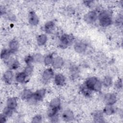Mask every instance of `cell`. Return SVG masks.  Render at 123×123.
Returning <instances> with one entry per match:
<instances>
[{"mask_svg": "<svg viewBox=\"0 0 123 123\" xmlns=\"http://www.w3.org/2000/svg\"><path fill=\"white\" fill-rule=\"evenodd\" d=\"M33 59H34V62H40L42 59V56L41 54H37L35 56H33Z\"/></svg>", "mask_w": 123, "mask_h": 123, "instance_id": "33", "label": "cell"}, {"mask_svg": "<svg viewBox=\"0 0 123 123\" xmlns=\"http://www.w3.org/2000/svg\"><path fill=\"white\" fill-rule=\"evenodd\" d=\"M85 85L91 91L99 92L102 87L101 82L95 77H91L88 78L85 84Z\"/></svg>", "mask_w": 123, "mask_h": 123, "instance_id": "1", "label": "cell"}, {"mask_svg": "<svg viewBox=\"0 0 123 123\" xmlns=\"http://www.w3.org/2000/svg\"><path fill=\"white\" fill-rule=\"evenodd\" d=\"M54 26L55 24L52 21H49L46 23L44 26V29L45 32L47 34L51 33L54 29Z\"/></svg>", "mask_w": 123, "mask_h": 123, "instance_id": "19", "label": "cell"}, {"mask_svg": "<svg viewBox=\"0 0 123 123\" xmlns=\"http://www.w3.org/2000/svg\"><path fill=\"white\" fill-rule=\"evenodd\" d=\"M115 112L114 108L112 105H107L103 109V112L108 115L113 114Z\"/></svg>", "mask_w": 123, "mask_h": 123, "instance_id": "24", "label": "cell"}, {"mask_svg": "<svg viewBox=\"0 0 123 123\" xmlns=\"http://www.w3.org/2000/svg\"><path fill=\"white\" fill-rule=\"evenodd\" d=\"M62 119L65 122H70L74 119L73 112L70 110H66L64 111L62 114Z\"/></svg>", "mask_w": 123, "mask_h": 123, "instance_id": "8", "label": "cell"}, {"mask_svg": "<svg viewBox=\"0 0 123 123\" xmlns=\"http://www.w3.org/2000/svg\"><path fill=\"white\" fill-rule=\"evenodd\" d=\"M63 60L62 58L59 56L54 58L52 63L53 67L55 69H59L62 68V67L63 65Z\"/></svg>", "mask_w": 123, "mask_h": 123, "instance_id": "12", "label": "cell"}, {"mask_svg": "<svg viewBox=\"0 0 123 123\" xmlns=\"http://www.w3.org/2000/svg\"><path fill=\"white\" fill-rule=\"evenodd\" d=\"M47 41V37L45 34H41L37 37V43L39 46L45 45Z\"/></svg>", "mask_w": 123, "mask_h": 123, "instance_id": "21", "label": "cell"}, {"mask_svg": "<svg viewBox=\"0 0 123 123\" xmlns=\"http://www.w3.org/2000/svg\"><path fill=\"white\" fill-rule=\"evenodd\" d=\"M33 66H32V64L27 65L24 72L25 73V74H26L27 76L31 74V73L33 72Z\"/></svg>", "mask_w": 123, "mask_h": 123, "instance_id": "30", "label": "cell"}, {"mask_svg": "<svg viewBox=\"0 0 123 123\" xmlns=\"http://www.w3.org/2000/svg\"><path fill=\"white\" fill-rule=\"evenodd\" d=\"M13 74L11 70L6 71L3 74V78L4 82L7 84H11L12 81Z\"/></svg>", "mask_w": 123, "mask_h": 123, "instance_id": "11", "label": "cell"}, {"mask_svg": "<svg viewBox=\"0 0 123 123\" xmlns=\"http://www.w3.org/2000/svg\"><path fill=\"white\" fill-rule=\"evenodd\" d=\"M117 101L116 96L113 93H107L104 97V102L107 105H112Z\"/></svg>", "mask_w": 123, "mask_h": 123, "instance_id": "5", "label": "cell"}, {"mask_svg": "<svg viewBox=\"0 0 123 123\" xmlns=\"http://www.w3.org/2000/svg\"><path fill=\"white\" fill-rule=\"evenodd\" d=\"M97 19V14L95 11H90L84 16V20L88 24L94 23Z\"/></svg>", "mask_w": 123, "mask_h": 123, "instance_id": "6", "label": "cell"}, {"mask_svg": "<svg viewBox=\"0 0 123 123\" xmlns=\"http://www.w3.org/2000/svg\"><path fill=\"white\" fill-rule=\"evenodd\" d=\"M80 91L81 93L86 97H89L91 95V91L85 86H82L80 87Z\"/></svg>", "mask_w": 123, "mask_h": 123, "instance_id": "25", "label": "cell"}, {"mask_svg": "<svg viewBox=\"0 0 123 123\" xmlns=\"http://www.w3.org/2000/svg\"><path fill=\"white\" fill-rule=\"evenodd\" d=\"M72 35L64 34L63 35L60 40V46L62 48H65L70 45L74 40Z\"/></svg>", "mask_w": 123, "mask_h": 123, "instance_id": "3", "label": "cell"}, {"mask_svg": "<svg viewBox=\"0 0 123 123\" xmlns=\"http://www.w3.org/2000/svg\"><path fill=\"white\" fill-rule=\"evenodd\" d=\"M17 100L15 98H10L7 101V106L13 110H15L17 107Z\"/></svg>", "mask_w": 123, "mask_h": 123, "instance_id": "18", "label": "cell"}, {"mask_svg": "<svg viewBox=\"0 0 123 123\" xmlns=\"http://www.w3.org/2000/svg\"><path fill=\"white\" fill-rule=\"evenodd\" d=\"M42 117L41 115L38 114V115L35 116L33 118L32 123H40L42 121Z\"/></svg>", "mask_w": 123, "mask_h": 123, "instance_id": "32", "label": "cell"}, {"mask_svg": "<svg viewBox=\"0 0 123 123\" xmlns=\"http://www.w3.org/2000/svg\"><path fill=\"white\" fill-rule=\"evenodd\" d=\"M61 102L59 98H56L52 99L49 103V107L60 110L61 108Z\"/></svg>", "mask_w": 123, "mask_h": 123, "instance_id": "16", "label": "cell"}, {"mask_svg": "<svg viewBox=\"0 0 123 123\" xmlns=\"http://www.w3.org/2000/svg\"><path fill=\"white\" fill-rule=\"evenodd\" d=\"M93 117L94 121L96 123H103L104 122L103 112L100 111H97L93 113Z\"/></svg>", "mask_w": 123, "mask_h": 123, "instance_id": "13", "label": "cell"}, {"mask_svg": "<svg viewBox=\"0 0 123 123\" xmlns=\"http://www.w3.org/2000/svg\"><path fill=\"white\" fill-rule=\"evenodd\" d=\"M13 110L8 107L7 106L6 107H5L3 111V113L2 114L3 115H4L6 117H9L10 116H12V112H13Z\"/></svg>", "mask_w": 123, "mask_h": 123, "instance_id": "29", "label": "cell"}, {"mask_svg": "<svg viewBox=\"0 0 123 123\" xmlns=\"http://www.w3.org/2000/svg\"><path fill=\"white\" fill-rule=\"evenodd\" d=\"M99 25L102 27H107L111 25V18L108 12H103L99 15Z\"/></svg>", "mask_w": 123, "mask_h": 123, "instance_id": "2", "label": "cell"}, {"mask_svg": "<svg viewBox=\"0 0 123 123\" xmlns=\"http://www.w3.org/2000/svg\"><path fill=\"white\" fill-rule=\"evenodd\" d=\"M25 61L27 65H30L34 62L33 56L28 55L26 56L25 59Z\"/></svg>", "mask_w": 123, "mask_h": 123, "instance_id": "31", "label": "cell"}, {"mask_svg": "<svg viewBox=\"0 0 123 123\" xmlns=\"http://www.w3.org/2000/svg\"><path fill=\"white\" fill-rule=\"evenodd\" d=\"M53 57L52 54H49L47 55L44 59V62L46 65H49L52 64L53 60Z\"/></svg>", "mask_w": 123, "mask_h": 123, "instance_id": "28", "label": "cell"}, {"mask_svg": "<svg viewBox=\"0 0 123 123\" xmlns=\"http://www.w3.org/2000/svg\"><path fill=\"white\" fill-rule=\"evenodd\" d=\"M12 52L10 49H3L0 53V57L2 60L4 61H7L9 59Z\"/></svg>", "mask_w": 123, "mask_h": 123, "instance_id": "20", "label": "cell"}, {"mask_svg": "<svg viewBox=\"0 0 123 123\" xmlns=\"http://www.w3.org/2000/svg\"><path fill=\"white\" fill-rule=\"evenodd\" d=\"M19 43L16 39H12L11 40L9 43V49L12 52H14L16 51L19 48Z\"/></svg>", "mask_w": 123, "mask_h": 123, "instance_id": "17", "label": "cell"}, {"mask_svg": "<svg viewBox=\"0 0 123 123\" xmlns=\"http://www.w3.org/2000/svg\"><path fill=\"white\" fill-rule=\"evenodd\" d=\"M112 78L109 76H106L104 77L103 81V85L106 87H109L112 85Z\"/></svg>", "mask_w": 123, "mask_h": 123, "instance_id": "27", "label": "cell"}, {"mask_svg": "<svg viewBox=\"0 0 123 123\" xmlns=\"http://www.w3.org/2000/svg\"><path fill=\"white\" fill-rule=\"evenodd\" d=\"M54 82L56 85L58 86H63L65 82V77L62 74H57L54 77Z\"/></svg>", "mask_w": 123, "mask_h": 123, "instance_id": "14", "label": "cell"}, {"mask_svg": "<svg viewBox=\"0 0 123 123\" xmlns=\"http://www.w3.org/2000/svg\"><path fill=\"white\" fill-rule=\"evenodd\" d=\"M54 72L51 68L46 69L43 73L42 80L45 82L49 81L53 76Z\"/></svg>", "mask_w": 123, "mask_h": 123, "instance_id": "7", "label": "cell"}, {"mask_svg": "<svg viewBox=\"0 0 123 123\" xmlns=\"http://www.w3.org/2000/svg\"><path fill=\"white\" fill-rule=\"evenodd\" d=\"M5 9L4 7H2V6H0V15H2L3 14L5 13Z\"/></svg>", "mask_w": 123, "mask_h": 123, "instance_id": "36", "label": "cell"}, {"mask_svg": "<svg viewBox=\"0 0 123 123\" xmlns=\"http://www.w3.org/2000/svg\"><path fill=\"white\" fill-rule=\"evenodd\" d=\"M27 77L26 74H25L24 72H20L18 73L15 77L16 81L20 83H23L25 81L26 77Z\"/></svg>", "mask_w": 123, "mask_h": 123, "instance_id": "22", "label": "cell"}, {"mask_svg": "<svg viewBox=\"0 0 123 123\" xmlns=\"http://www.w3.org/2000/svg\"><path fill=\"white\" fill-rule=\"evenodd\" d=\"M8 62H8V65L9 68L12 70H16L19 67L20 64L18 61L16 60L12 59Z\"/></svg>", "mask_w": 123, "mask_h": 123, "instance_id": "23", "label": "cell"}, {"mask_svg": "<svg viewBox=\"0 0 123 123\" xmlns=\"http://www.w3.org/2000/svg\"><path fill=\"white\" fill-rule=\"evenodd\" d=\"M116 87L118 89H121L122 88V79H119L115 84Z\"/></svg>", "mask_w": 123, "mask_h": 123, "instance_id": "34", "label": "cell"}, {"mask_svg": "<svg viewBox=\"0 0 123 123\" xmlns=\"http://www.w3.org/2000/svg\"><path fill=\"white\" fill-rule=\"evenodd\" d=\"M6 117L3 115L2 113L0 114V121L1 123H4L6 122Z\"/></svg>", "mask_w": 123, "mask_h": 123, "instance_id": "35", "label": "cell"}, {"mask_svg": "<svg viewBox=\"0 0 123 123\" xmlns=\"http://www.w3.org/2000/svg\"><path fill=\"white\" fill-rule=\"evenodd\" d=\"M59 111V109L50 108V109L48 111V115L49 118H53L55 117H56Z\"/></svg>", "mask_w": 123, "mask_h": 123, "instance_id": "26", "label": "cell"}, {"mask_svg": "<svg viewBox=\"0 0 123 123\" xmlns=\"http://www.w3.org/2000/svg\"><path fill=\"white\" fill-rule=\"evenodd\" d=\"M87 48L86 44L83 42H79L75 44L74 46V49L76 52L79 53H82L84 52Z\"/></svg>", "mask_w": 123, "mask_h": 123, "instance_id": "10", "label": "cell"}, {"mask_svg": "<svg viewBox=\"0 0 123 123\" xmlns=\"http://www.w3.org/2000/svg\"><path fill=\"white\" fill-rule=\"evenodd\" d=\"M33 93L29 89H24L21 94V98L23 100H29L33 96Z\"/></svg>", "mask_w": 123, "mask_h": 123, "instance_id": "15", "label": "cell"}, {"mask_svg": "<svg viewBox=\"0 0 123 123\" xmlns=\"http://www.w3.org/2000/svg\"><path fill=\"white\" fill-rule=\"evenodd\" d=\"M28 21L29 24L32 25H37L38 24V17L34 12L31 11L30 12L29 14Z\"/></svg>", "mask_w": 123, "mask_h": 123, "instance_id": "9", "label": "cell"}, {"mask_svg": "<svg viewBox=\"0 0 123 123\" xmlns=\"http://www.w3.org/2000/svg\"><path fill=\"white\" fill-rule=\"evenodd\" d=\"M46 89L43 88L37 90L34 93H33V96L30 99H32L34 102L42 100L46 94Z\"/></svg>", "mask_w": 123, "mask_h": 123, "instance_id": "4", "label": "cell"}]
</instances>
